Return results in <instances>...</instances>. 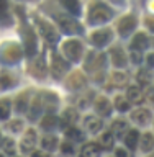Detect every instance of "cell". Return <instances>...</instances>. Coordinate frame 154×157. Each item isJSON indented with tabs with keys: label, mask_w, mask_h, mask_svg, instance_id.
Listing matches in <instances>:
<instances>
[{
	"label": "cell",
	"mask_w": 154,
	"mask_h": 157,
	"mask_svg": "<svg viewBox=\"0 0 154 157\" xmlns=\"http://www.w3.org/2000/svg\"><path fill=\"white\" fill-rule=\"evenodd\" d=\"M112 17H113L112 8H108L103 3H95L90 8V12H89V23L90 25H102V23H107L108 20H112Z\"/></svg>",
	"instance_id": "1"
},
{
	"label": "cell",
	"mask_w": 154,
	"mask_h": 157,
	"mask_svg": "<svg viewBox=\"0 0 154 157\" xmlns=\"http://www.w3.org/2000/svg\"><path fill=\"white\" fill-rule=\"evenodd\" d=\"M22 56H23L22 48H20L18 44H15V43H7L2 48V54H0V57H2V61L5 64H15V62H18L20 59H22Z\"/></svg>",
	"instance_id": "2"
},
{
	"label": "cell",
	"mask_w": 154,
	"mask_h": 157,
	"mask_svg": "<svg viewBox=\"0 0 154 157\" xmlns=\"http://www.w3.org/2000/svg\"><path fill=\"white\" fill-rule=\"evenodd\" d=\"M62 52H64V56H66V57L69 59V61L77 62L79 59L82 57L84 48H82L81 41H77V39H72V41L64 43V46H62Z\"/></svg>",
	"instance_id": "3"
},
{
	"label": "cell",
	"mask_w": 154,
	"mask_h": 157,
	"mask_svg": "<svg viewBox=\"0 0 154 157\" xmlns=\"http://www.w3.org/2000/svg\"><path fill=\"white\" fill-rule=\"evenodd\" d=\"M57 20H59V25H61L64 33H67V34H81L82 33V26L76 21V20L67 18V17H64V18L57 17Z\"/></svg>",
	"instance_id": "4"
},
{
	"label": "cell",
	"mask_w": 154,
	"mask_h": 157,
	"mask_svg": "<svg viewBox=\"0 0 154 157\" xmlns=\"http://www.w3.org/2000/svg\"><path fill=\"white\" fill-rule=\"evenodd\" d=\"M23 39H25V52L28 56H34L36 54V38L28 26H25L23 29Z\"/></svg>",
	"instance_id": "5"
},
{
	"label": "cell",
	"mask_w": 154,
	"mask_h": 157,
	"mask_svg": "<svg viewBox=\"0 0 154 157\" xmlns=\"http://www.w3.org/2000/svg\"><path fill=\"white\" fill-rule=\"evenodd\" d=\"M67 71V62L59 56V54H54L53 57V64H51V74L56 78H61L64 75V72Z\"/></svg>",
	"instance_id": "6"
},
{
	"label": "cell",
	"mask_w": 154,
	"mask_h": 157,
	"mask_svg": "<svg viewBox=\"0 0 154 157\" xmlns=\"http://www.w3.org/2000/svg\"><path fill=\"white\" fill-rule=\"evenodd\" d=\"M90 41H92L93 46L103 48L105 44H108L112 41V31H110V29H100V31H95L92 34Z\"/></svg>",
	"instance_id": "7"
},
{
	"label": "cell",
	"mask_w": 154,
	"mask_h": 157,
	"mask_svg": "<svg viewBox=\"0 0 154 157\" xmlns=\"http://www.w3.org/2000/svg\"><path fill=\"white\" fill-rule=\"evenodd\" d=\"M136 28V18L130 15V17H125L120 20L118 23V31H120L121 36H130V33Z\"/></svg>",
	"instance_id": "8"
},
{
	"label": "cell",
	"mask_w": 154,
	"mask_h": 157,
	"mask_svg": "<svg viewBox=\"0 0 154 157\" xmlns=\"http://www.w3.org/2000/svg\"><path fill=\"white\" fill-rule=\"evenodd\" d=\"M38 21V26H39V31H41V34L44 38L48 39L49 43H56L57 41V33H56V29H54L49 23H46V21H43V20H36Z\"/></svg>",
	"instance_id": "9"
},
{
	"label": "cell",
	"mask_w": 154,
	"mask_h": 157,
	"mask_svg": "<svg viewBox=\"0 0 154 157\" xmlns=\"http://www.w3.org/2000/svg\"><path fill=\"white\" fill-rule=\"evenodd\" d=\"M34 146H36V132L33 129H28L25 132L23 139H22V151L23 152H31Z\"/></svg>",
	"instance_id": "10"
},
{
	"label": "cell",
	"mask_w": 154,
	"mask_h": 157,
	"mask_svg": "<svg viewBox=\"0 0 154 157\" xmlns=\"http://www.w3.org/2000/svg\"><path fill=\"white\" fill-rule=\"evenodd\" d=\"M103 66H105V56H103V54L95 56L93 52H90V56H89L87 62H85V69H87V71H95V69H100Z\"/></svg>",
	"instance_id": "11"
},
{
	"label": "cell",
	"mask_w": 154,
	"mask_h": 157,
	"mask_svg": "<svg viewBox=\"0 0 154 157\" xmlns=\"http://www.w3.org/2000/svg\"><path fill=\"white\" fill-rule=\"evenodd\" d=\"M112 61L116 67H125L126 62H128V57H126V54L123 52L121 48H113L112 49Z\"/></svg>",
	"instance_id": "12"
},
{
	"label": "cell",
	"mask_w": 154,
	"mask_h": 157,
	"mask_svg": "<svg viewBox=\"0 0 154 157\" xmlns=\"http://www.w3.org/2000/svg\"><path fill=\"white\" fill-rule=\"evenodd\" d=\"M100 154H102V147L95 142L85 144L81 151V157H100Z\"/></svg>",
	"instance_id": "13"
},
{
	"label": "cell",
	"mask_w": 154,
	"mask_h": 157,
	"mask_svg": "<svg viewBox=\"0 0 154 157\" xmlns=\"http://www.w3.org/2000/svg\"><path fill=\"white\" fill-rule=\"evenodd\" d=\"M95 110L100 116H110L112 113V103L107 100V98L100 97L98 100L95 101Z\"/></svg>",
	"instance_id": "14"
},
{
	"label": "cell",
	"mask_w": 154,
	"mask_h": 157,
	"mask_svg": "<svg viewBox=\"0 0 154 157\" xmlns=\"http://www.w3.org/2000/svg\"><path fill=\"white\" fill-rule=\"evenodd\" d=\"M148 46H149V39H148L146 34H136L135 38H133V41H131V49L133 51H143V49H146Z\"/></svg>",
	"instance_id": "15"
},
{
	"label": "cell",
	"mask_w": 154,
	"mask_h": 157,
	"mask_svg": "<svg viewBox=\"0 0 154 157\" xmlns=\"http://www.w3.org/2000/svg\"><path fill=\"white\" fill-rule=\"evenodd\" d=\"M131 120L135 123H138V124H148L149 120H151V113L148 110H144V108H141V110H136L135 113H133Z\"/></svg>",
	"instance_id": "16"
},
{
	"label": "cell",
	"mask_w": 154,
	"mask_h": 157,
	"mask_svg": "<svg viewBox=\"0 0 154 157\" xmlns=\"http://www.w3.org/2000/svg\"><path fill=\"white\" fill-rule=\"evenodd\" d=\"M84 126H85V129L90 131V132H98L102 129V121L98 120L97 116H87L85 120H84Z\"/></svg>",
	"instance_id": "17"
},
{
	"label": "cell",
	"mask_w": 154,
	"mask_h": 157,
	"mask_svg": "<svg viewBox=\"0 0 154 157\" xmlns=\"http://www.w3.org/2000/svg\"><path fill=\"white\" fill-rule=\"evenodd\" d=\"M76 120H77V111L72 110V108H69V110H66V111H64V115H62L61 126L62 128H69V124L76 123Z\"/></svg>",
	"instance_id": "18"
},
{
	"label": "cell",
	"mask_w": 154,
	"mask_h": 157,
	"mask_svg": "<svg viewBox=\"0 0 154 157\" xmlns=\"http://www.w3.org/2000/svg\"><path fill=\"white\" fill-rule=\"evenodd\" d=\"M41 108H43V98L41 97H36L31 105V110H30V120L31 121H36L39 113H41Z\"/></svg>",
	"instance_id": "19"
},
{
	"label": "cell",
	"mask_w": 154,
	"mask_h": 157,
	"mask_svg": "<svg viewBox=\"0 0 154 157\" xmlns=\"http://www.w3.org/2000/svg\"><path fill=\"white\" fill-rule=\"evenodd\" d=\"M100 147L105 151H110L113 149V142H115V136H113V132H103L100 136Z\"/></svg>",
	"instance_id": "20"
},
{
	"label": "cell",
	"mask_w": 154,
	"mask_h": 157,
	"mask_svg": "<svg viewBox=\"0 0 154 157\" xmlns=\"http://www.w3.org/2000/svg\"><path fill=\"white\" fill-rule=\"evenodd\" d=\"M138 142H140V132L136 129H130L128 134L125 136V144L130 147V149H135L138 146Z\"/></svg>",
	"instance_id": "21"
},
{
	"label": "cell",
	"mask_w": 154,
	"mask_h": 157,
	"mask_svg": "<svg viewBox=\"0 0 154 157\" xmlns=\"http://www.w3.org/2000/svg\"><path fill=\"white\" fill-rule=\"evenodd\" d=\"M126 98L130 100V103H140L143 98V92L140 90V87H130L126 90Z\"/></svg>",
	"instance_id": "22"
},
{
	"label": "cell",
	"mask_w": 154,
	"mask_h": 157,
	"mask_svg": "<svg viewBox=\"0 0 154 157\" xmlns=\"http://www.w3.org/2000/svg\"><path fill=\"white\" fill-rule=\"evenodd\" d=\"M112 132H113V136L120 137L123 132H128V123L123 121V120H116L112 124Z\"/></svg>",
	"instance_id": "23"
},
{
	"label": "cell",
	"mask_w": 154,
	"mask_h": 157,
	"mask_svg": "<svg viewBox=\"0 0 154 157\" xmlns=\"http://www.w3.org/2000/svg\"><path fill=\"white\" fill-rule=\"evenodd\" d=\"M64 8L67 10L71 15H79L81 13V3H79V0H61Z\"/></svg>",
	"instance_id": "24"
},
{
	"label": "cell",
	"mask_w": 154,
	"mask_h": 157,
	"mask_svg": "<svg viewBox=\"0 0 154 157\" xmlns=\"http://www.w3.org/2000/svg\"><path fill=\"white\" fill-rule=\"evenodd\" d=\"M66 136L71 139L72 142H79V141H84V132L81 129H77V128L74 126H69L67 131H66Z\"/></svg>",
	"instance_id": "25"
},
{
	"label": "cell",
	"mask_w": 154,
	"mask_h": 157,
	"mask_svg": "<svg viewBox=\"0 0 154 157\" xmlns=\"http://www.w3.org/2000/svg\"><path fill=\"white\" fill-rule=\"evenodd\" d=\"M67 85L72 88V90H77V88H82L84 85H85V80H84V77L81 75V74H74V75L69 78Z\"/></svg>",
	"instance_id": "26"
},
{
	"label": "cell",
	"mask_w": 154,
	"mask_h": 157,
	"mask_svg": "<svg viewBox=\"0 0 154 157\" xmlns=\"http://www.w3.org/2000/svg\"><path fill=\"white\" fill-rule=\"evenodd\" d=\"M141 139V149L143 151H151L152 146H154V136L152 132H144L143 134V137H140Z\"/></svg>",
	"instance_id": "27"
},
{
	"label": "cell",
	"mask_w": 154,
	"mask_h": 157,
	"mask_svg": "<svg viewBox=\"0 0 154 157\" xmlns=\"http://www.w3.org/2000/svg\"><path fill=\"white\" fill-rule=\"evenodd\" d=\"M57 118L54 116V115H48V116H44L43 120H41V126H43V129H54V128L57 126Z\"/></svg>",
	"instance_id": "28"
},
{
	"label": "cell",
	"mask_w": 154,
	"mask_h": 157,
	"mask_svg": "<svg viewBox=\"0 0 154 157\" xmlns=\"http://www.w3.org/2000/svg\"><path fill=\"white\" fill-rule=\"evenodd\" d=\"M41 146L46 151H54L57 146V137L56 136H44L43 141H41Z\"/></svg>",
	"instance_id": "29"
},
{
	"label": "cell",
	"mask_w": 154,
	"mask_h": 157,
	"mask_svg": "<svg viewBox=\"0 0 154 157\" xmlns=\"http://www.w3.org/2000/svg\"><path fill=\"white\" fill-rule=\"evenodd\" d=\"M15 142L12 139H8V137H5V139L0 141V147H2V151L5 152V154H8V155H13L15 154Z\"/></svg>",
	"instance_id": "30"
},
{
	"label": "cell",
	"mask_w": 154,
	"mask_h": 157,
	"mask_svg": "<svg viewBox=\"0 0 154 157\" xmlns=\"http://www.w3.org/2000/svg\"><path fill=\"white\" fill-rule=\"evenodd\" d=\"M115 105H116V110L118 111H128L130 110V100L128 98H123V97H116V100H115Z\"/></svg>",
	"instance_id": "31"
},
{
	"label": "cell",
	"mask_w": 154,
	"mask_h": 157,
	"mask_svg": "<svg viewBox=\"0 0 154 157\" xmlns=\"http://www.w3.org/2000/svg\"><path fill=\"white\" fill-rule=\"evenodd\" d=\"M10 115V101L0 100V120H7Z\"/></svg>",
	"instance_id": "32"
},
{
	"label": "cell",
	"mask_w": 154,
	"mask_h": 157,
	"mask_svg": "<svg viewBox=\"0 0 154 157\" xmlns=\"http://www.w3.org/2000/svg\"><path fill=\"white\" fill-rule=\"evenodd\" d=\"M12 85H13V78L8 74H2L0 75V88H8Z\"/></svg>",
	"instance_id": "33"
},
{
	"label": "cell",
	"mask_w": 154,
	"mask_h": 157,
	"mask_svg": "<svg viewBox=\"0 0 154 157\" xmlns=\"http://www.w3.org/2000/svg\"><path fill=\"white\" fill-rule=\"evenodd\" d=\"M138 80H140V83H143V85H148L151 80V72L149 71H140V74H138Z\"/></svg>",
	"instance_id": "34"
},
{
	"label": "cell",
	"mask_w": 154,
	"mask_h": 157,
	"mask_svg": "<svg viewBox=\"0 0 154 157\" xmlns=\"http://www.w3.org/2000/svg\"><path fill=\"white\" fill-rule=\"evenodd\" d=\"M26 105H28V95H22L18 98V101H17V111H25L26 110Z\"/></svg>",
	"instance_id": "35"
},
{
	"label": "cell",
	"mask_w": 154,
	"mask_h": 157,
	"mask_svg": "<svg viewBox=\"0 0 154 157\" xmlns=\"http://www.w3.org/2000/svg\"><path fill=\"white\" fill-rule=\"evenodd\" d=\"M23 128L22 120H13L12 123H8V129H12V132H20Z\"/></svg>",
	"instance_id": "36"
},
{
	"label": "cell",
	"mask_w": 154,
	"mask_h": 157,
	"mask_svg": "<svg viewBox=\"0 0 154 157\" xmlns=\"http://www.w3.org/2000/svg\"><path fill=\"white\" fill-rule=\"evenodd\" d=\"M61 151H62V154H74L72 141H71V142H64V144L61 146Z\"/></svg>",
	"instance_id": "37"
},
{
	"label": "cell",
	"mask_w": 154,
	"mask_h": 157,
	"mask_svg": "<svg viewBox=\"0 0 154 157\" xmlns=\"http://www.w3.org/2000/svg\"><path fill=\"white\" fill-rule=\"evenodd\" d=\"M141 51H133L131 52V61L135 62V64H140L141 62V54H140Z\"/></svg>",
	"instance_id": "38"
},
{
	"label": "cell",
	"mask_w": 154,
	"mask_h": 157,
	"mask_svg": "<svg viewBox=\"0 0 154 157\" xmlns=\"http://www.w3.org/2000/svg\"><path fill=\"white\" fill-rule=\"evenodd\" d=\"M7 13V0H0V17Z\"/></svg>",
	"instance_id": "39"
},
{
	"label": "cell",
	"mask_w": 154,
	"mask_h": 157,
	"mask_svg": "<svg viewBox=\"0 0 154 157\" xmlns=\"http://www.w3.org/2000/svg\"><path fill=\"white\" fill-rule=\"evenodd\" d=\"M148 66H149V67H154V52L148 56Z\"/></svg>",
	"instance_id": "40"
},
{
	"label": "cell",
	"mask_w": 154,
	"mask_h": 157,
	"mask_svg": "<svg viewBox=\"0 0 154 157\" xmlns=\"http://www.w3.org/2000/svg\"><path fill=\"white\" fill-rule=\"evenodd\" d=\"M116 157H128V154L123 149H116Z\"/></svg>",
	"instance_id": "41"
},
{
	"label": "cell",
	"mask_w": 154,
	"mask_h": 157,
	"mask_svg": "<svg viewBox=\"0 0 154 157\" xmlns=\"http://www.w3.org/2000/svg\"><path fill=\"white\" fill-rule=\"evenodd\" d=\"M31 157H48V154H44V152L38 151V152H33V155H31Z\"/></svg>",
	"instance_id": "42"
},
{
	"label": "cell",
	"mask_w": 154,
	"mask_h": 157,
	"mask_svg": "<svg viewBox=\"0 0 154 157\" xmlns=\"http://www.w3.org/2000/svg\"><path fill=\"white\" fill-rule=\"evenodd\" d=\"M148 26H149L151 31H154V20H148Z\"/></svg>",
	"instance_id": "43"
},
{
	"label": "cell",
	"mask_w": 154,
	"mask_h": 157,
	"mask_svg": "<svg viewBox=\"0 0 154 157\" xmlns=\"http://www.w3.org/2000/svg\"><path fill=\"white\" fill-rule=\"evenodd\" d=\"M149 157H154V154H151V155H149Z\"/></svg>",
	"instance_id": "44"
}]
</instances>
